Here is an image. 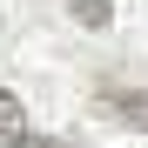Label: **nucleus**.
Wrapping results in <instances>:
<instances>
[{"label": "nucleus", "mask_w": 148, "mask_h": 148, "mask_svg": "<svg viewBox=\"0 0 148 148\" xmlns=\"http://www.w3.org/2000/svg\"><path fill=\"white\" fill-rule=\"evenodd\" d=\"M108 114H121V121H135V128H148V94L114 88V94H108Z\"/></svg>", "instance_id": "f03ea898"}, {"label": "nucleus", "mask_w": 148, "mask_h": 148, "mask_svg": "<svg viewBox=\"0 0 148 148\" xmlns=\"http://www.w3.org/2000/svg\"><path fill=\"white\" fill-rule=\"evenodd\" d=\"M0 141L7 148H27V108H20L7 88H0Z\"/></svg>", "instance_id": "f257e3e1"}, {"label": "nucleus", "mask_w": 148, "mask_h": 148, "mask_svg": "<svg viewBox=\"0 0 148 148\" xmlns=\"http://www.w3.org/2000/svg\"><path fill=\"white\" fill-rule=\"evenodd\" d=\"M67 14L81 20V27H108V14H114V7H108V0H67Z\"/></svg>", "instance_id": "7ed1b4c3"}]
</instances>
